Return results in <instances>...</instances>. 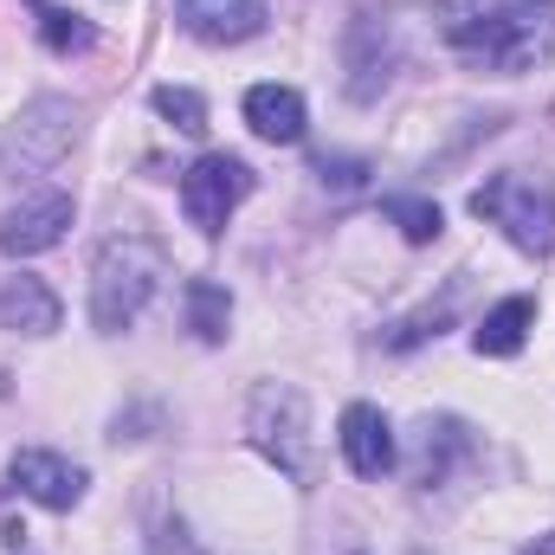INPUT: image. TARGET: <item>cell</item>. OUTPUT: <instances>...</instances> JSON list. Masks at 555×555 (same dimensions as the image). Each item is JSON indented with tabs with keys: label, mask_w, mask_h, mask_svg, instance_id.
<instances>
[{
	"label": "cell",
	"mask_w": 555,
	"mask_h": 555,
	"mask_svg": "<svg viewBox=\"0 0 555 555\" xmlns=\"http://www.w3.org/2000/svg\"><path fill=\"white\" fill-rule=\"evenodd\" d=\"M59 297H52V284L33 272H13L0 278V330L7 336H52L59 330Z\"/></svg>",
	"instance_id": "10"
},
{
	"label": "cell",
	"mask_w": 555,
	"mask_h": 555,
	"mask_svg": "<svg viewBox=\"0 0 555 555\" xmlns=\"http://www.w3.org/2000/svg\"><path fill=\"white\" fill-rule=\"evenodd\" d=\"M72 137H78V111H72L65 98H33V104H26V117H20V142H26L33 162H52Z\"/></svg>",
	"instance_id": "12"
},
{
	"label": "cell",
	"mask_w": 555,
	"mask_h": 555,
	"mask_svg": "<svg viewBox=\"0 0 555 555\" xmlns=\"http://www.w3.org/2000/svg\"><path fill=\"white\" fill-rule=\"evenodd\" d=\"M336 446H343V459H349L356 478L395 472V426H388L382 408H369V401H349V408H343V420H336Z\"/></svg>",
	"instance_id": "8"
},
{
	"label": "cell",
	"mask_w": 555,
	"mask_h": 555,
	"mask_svg": "<svg viewBox=\"0 0 555 555\" xmlns=\"http://www.w3.org/2000/svg\"><path fill=\"white\" fill-rule=\"evenodd\" d=\"M33 7H46V0H33Z\"/></svg>",
	"instance_id": "19"
},
{
	"label": "cell",
	"mask_w": 555,
	"mask_h": 555,
	"mask_svg": "<svg viewBox=\"0 0 555 555\" xmlns=\"http://www.w3.org/2000/svg\"><path fill=\"white\" fill-rule=\"evenodd\" d=\"M472 214L504 227V240L530 259H550L555 253V188L530 181V175H491L478 194H472Z\"/></svg>",
	"instance_id": "3"
},
{
	"label": "cell",
	"mask_w": 555,
	"mask_h": 555,
	"mask_svg": "<svg viewBox=\"0 0 555 555\" xmlns=\"http://www.w3.org/2000/svg\"><path fill=\"white\" fill-rule=\"evenodd\" d=\"M253 194V168L240 162V155H201L188 175H181V207H188V220L201 227V233H220L227 220H233V207Z\"/></svg>",
	"instance_id": "5"
},
{
	"label": "cell",
	"mask_w": 555,
	"mask_h": 555,
	"mask_svg": "<svg viewBox=\"0 0 555 555\" xmlns=\"http://www.w3.org/2000/svg\"><path fill=\"white\" fill-rule=\"evenodd\" d=\"M7 485L46 511H72L85 498V465H72L65 452H13L7 465Z\"/></svg>",
	"instance_id": "7"
},
{
	"label": "cell",
	"mask_w": 555,
	"mask_h": 555,
	"mask_svg": "<svg viewBox=\"0 0 555 555\" xmlns=\"http://www.w3.org/2000/svg\"><path fill=\"white\" fill-rule=\"evenodd\" d=\"M65 227H72V194H33V201H20L7 220H0V253L7 259H33V253H52L59 240H65Z\"/></svg>",
	"instance_id": "6"
},
{
	"label": "cell",
	"mask_w": 555,
	"mask_h": 555,
	"mask_svg": "<svg viewBox=\"0 0 555 555\" xmlns=\"http://www.w3.org/2000/svg\"><path fill=\"white\" fill-rule=\"evenodd\" d=\"M388 220L401 227V240H408V246H433V240H439V227H446V220H439V207H433V201H414V194L388 201Z\"/></svg>",
	"instance_id": "17"
},
{
	"label": "cell",
	"mask_w": 555,
	"mask_h": 555,
	"mask_svg": "<svg viewBox=\"0 0 555 555\" xmlns=\"http://www.w3.org/2000/svg\"><path fill=\"white\" fill-rule=\"evenodd\" d=\"M39 39H46L52 52H85V46L98 39V26H91L85 13H65V7H39Z\"/></svg>",
	"instance_id": "16"
},
{
	"label": "cell",
	"mask_w": 555,
	"mask_h": 555,
	"mask_svg": "<svg viewBox=\"0 0 555 555\" xmlns=\"http://www.w3.org/2000/svg\"><path fill=\"white\" fill-rule=\"evenodd\" d=\"M246 433L253 446L272 459L284 478L310 485V401L291 388V382H266L246 408Z\"/></svg>",
	"instance_id": "4"
},
{
	"label": "cell",
	"mask_w": 555,
	"mask_h": 555,
	"mask_svg": "<svg viewBox=\"0 0 555 555\" xmlns=\"http://www.w3.org/2000/svg\"><path fill=\"white\" fill-rule=\"evenodd\" d=\"M175 20L201 39V46H240L266 26V0H181Z\"/></svg>",
	"instance_id": "9"
},
{
	"label": "cell",
	"mask_w": 555,
	"mask_h": 555,
	"mask_svg": "<svg viewBox=\"0 0 555 555\" xmlns=\"http://www.w3.org/2000/svg\"><path fill=\"white\" fill-rule=\"evenodd\" d=\"M149 104H155V117H162V124H175L181 137H201V130H207V98H201V91H188V85H155V98H149Z\"/></svg>",
	"instance_id": "15"
},
{
	"label": "cell",
	"mask_w": 555,
	"mask_h": 555,
	"mask_svg": "<svg viewBox=\"0 0 555 555\" xmlns=\"http://www.w3.org/2000/svg\"><path fill=\"white\" fill-rule=\"evenodd\" d=\"M446 39L478 72H543L555 65V0H459L446 13Z\"/></svg>",
	"instance_id": "1"
},
{
	"label": "cell",
	"mask_w": 555,
	"mask_h": 555,
	"mask_svg": "<svg viewBox=\"0 0 555 555\" xmlns=\"http://www.w3.org/2000/svg\"><path fill=\"white\" fill-rule=\"evenodd\" d=\"M155 278H162V246L124 233L98 253V272H91V323L98 330H130L142 317V304L155 297Z\"/></svg>",
	"instance_id": "2"
},
{
	"label": "cell",
	"mask_w": 555,
	"mask_h": 555,
	"mask_svg": "<svg viewBox=\"0 0 555 555\" xmlns=\"http://www.w3.org/2000/svg\"><path fill=\"white\" fill-rule=\"evenodd\" d=\"M227 323H233V291L214 284V278H188V330L201 343H220Z\"/></svg>",
	"instance_id": "14"
},
{
	"label": "cell",
	"mask_w": 555,
	"mask_h": 555,
	"mask_svg": "<svg viewBox=\"0 0 555 555\" xmlns=\"http://www.w3.org/2000/svg\"><path fill=\"white\" fill-rule=\"evenodd\" d=\"M246 124H253V137H266V142H304L310 111H304V98L291 85H253L246 91Z\"/></svg>",
	"instance_id": "11"
},
{
	"label": "cell",
	"mask_w": 555,
	"mask_h": 555,
	"mask_svg": "<svg viewBox=\"0 0 555 555\" xmlns=\"http://www.w3.org/2000/svg\"><path fill=\"white\" fill-rule=\"evenodd\" d=\"M524 555H555V537H550V543H543V550H524Z\"/></svg>",
	"instance_id": "18"
},
{
	"label": "cell",
	"mask_w": 555,
	"mask_h": 555,
	"mask_svg": "<svg viewBox=\"0 0 555 555\" xmlns=\"http://www.w3.org/2000/svg\"><path fill=\"white\" fill-rule=\"evenodd\" d=\"M530 323H537V297H504V304H491L485 323L472 330V349H478V356H517L524 336H530Z\"/></svg>",
	"instance_id": "13"
}]
</instances>
